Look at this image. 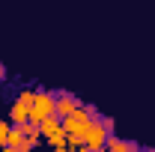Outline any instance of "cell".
<instances>
[{"mask_svg": "<svg viewBox=\"0 0 155 152\" xmlns=\"http://www.w3.org/2000/svg\"><path fill=\"white\" fill-rule=\"evenodd\" d=\"M3 78H6V69H3V66H0V84H3Z\"/></svg>", "mask_w": 155, "mask_h": 152, "instance_id": "12", "label": "cell"}, {"mask_svg": "<svg viewBox=\"0 0 155 152\" xmlns=\"http://www.w3.org/2000/svg\"><path fill=\"white\" fill-rule=\"evenodd\" d=\"M54 101H57V95L54 93H36V101H33V107H30V122H42V119H48V116H54Z\"/></svg>", "mask_w": 155, "mask_h": 152, "instance_id": "3", "label": "cell"}, {"mask_svg": "<svg viewBox=\"0 0 155 152\" xmlns=\"http://www.w3.org/2000/svg\"><path fill=\"white\" fill-rule=\"evenodd\" d=\"M9 119H12V125L27 122V119H30V107H27V104H21L18 98H15V104H12V111H9Z\"/></svg>", "mask_w": 155, "mask_h": 152, "instance_id": "7", "label": "cell"}, {"mask_svg": "<svg viewBox=\"0 0 155 152\" xmlns=\"http://www.w3.org/2000/svg\"><path fill=\"white\" fill-rule=\"evenodd\" d=\"M39 131H42V137L60 134V131H63V119H60L57 114H54V116H48V119H42V122H39Z\"/></svg>", "mask_w": 155, "mask_h": 152, "instance_id": "6", "label": "cell"}, {"mask_svg": "<svg viewBox=\"0 0 155 152\" xmlns=\"http://www.w3.org/2000/svg\"><path fill=\"white\" fill-rule=\"evenodd\" d=\"M93 119H96V116H93V107H78L75 114H69L66 119H63V131L66 134H81V137H84V131L90 128Z\"/></svg>", "mask_w": 155, "mask_h": 152, "instance_id": "1", "label": "cell"}, {"mask_svg": "<svg viewBox=\"0 0 155 152\" xmlns=\"http://www.w3.org/2000/svg\"><path fill=\"white\" fill-rule=\"evenodd\" d=\"M21 131L30 137V143H33V146H36V143H39V137H42L39 125H36V122H30V119H27V122H21Z\"/></svg>", "mask_w": 155, "mask_h": 152, "instance_id": "9", "label": "cell"}, {"mask_svg": "<svg viewBox=\"0 0 155 152\" xmlns=\"http://www.w3.org/2000/svg\"><path fill=\"white\" fill-rule=\"evenodd\" d=\"M6 149H12V152H27V149H33L30 137L21 131V125H12V128H9V140H6Z\"/></svg>", "mask_w": 155, "mask_h": 152, "instance_id": "4", "label": "cell"}, {"mask_svg": "<svg viewBox=\"0 0 155 152\" xmlns=\"http://www.w3.org/2000/svg\"><path fill=\"white\" fill-rule=\"evenodd\" d=\"M107 137H110V128H107L101 119H93V122H90V128L84 131V149H93V152L104 149Z\"/></svg>", "mask_w": 155, "mask_h": 152, "instance_id": "2", "label": "cell"}, {"mask_svg": "<svg viewBox=\"0 0 155 152\" xmlns=\"http://www.w3.org/2000/svg\"><path fill=\"white\" fill-rule=\"evenodd\" d=\"M45 143H48V146H51V149H69V146H66V131H60V134H51V137H45Z\"/></svg>", "mask_w": 155, "mask_h": 152, "instance_id": "10", "label": "cell"}, {"mask_svg": "<svg viewBox=\"0 0 155 152\" xmlns=\"http://www.w3.org/2000/svg\"><path fill=\"white\" fill-rule=\"evenodd\" d=\"M104 149H110V152H134V149H137V143H128V140H119V137H107Z\"/></svg>", "mask_w": 155, "mask_h": 152, "instance_id": "8", "label": "cell"}, {"mask_svg": "<svg viewBox=\"0 0 155 152\" xmlns=\"http://www.w3.org/2000/svg\"><path fill=\"white\" fill-rule=\"evenodd\" d=\"M9 128H12V125H6V122L0 119V146H3V149H6V140H9Z\"/></svg>", "mask_w": 155, "mask_h": 152, "instance_id": "11", "label": "cell"}, {"mask_svg": "<svg viewBox=\"0 0 155 152\" xmlns=\"http://www.w3.org/2000/svg\"><path fill=\"white\" fill-rule=\"evenodd\" d=\"M78 107H81V101H78L72 93H60V95H57V101H54V114H57L60 119H66L69 114H75Z\"/></svg>", "mask_w": 155, "mask_h": 152, "instance_id": "5", "label": "cell"}]
</instances>
